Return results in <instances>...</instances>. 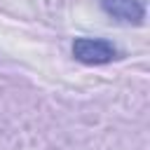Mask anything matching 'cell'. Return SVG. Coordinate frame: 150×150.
<instances>
[{
	"instance_id": "1",
	"label": "cell",
	"mask_w": 150,
	"mask_h": 150,
	"mask_svg": "<svg viewBox=\"0 0 150 150\" xmlns=\"http://www.w3.org/2000/svg\"><path fill=\"white\" fill-rule=\"evenodd\" d=\"M73 56L87 66H103L120 56L117 47L103 38H77L73 42Z\"/></svg>"
},
{
	"instance_id": "2",
	"label": "cell",
	"mask_w": 150,
	"mask_h": 150,
	"mask_svg": "<svg viewBox=\"0 0 150 150\" xmlns=\"http://www.w3.org/2000/svg\"><path fill=\"white\" fill-rule=\"evenodd\" d=\"M101 9L122 23H143L145 7L141 0H98Z\"/></svg>"
}]
</instances>
